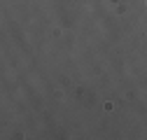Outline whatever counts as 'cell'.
I'll use <instances>...</instances> for the list:
<instances>
[]
</instances>
